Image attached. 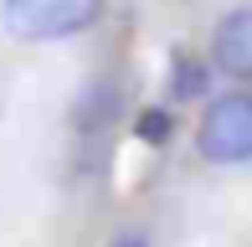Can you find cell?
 <instances>
[{"label":"cell","mask_w":252,"mask_h":247,"mask_svg":"<svg viewBox=\"0 0 252 247\" xmlns=\"http://www.w3.org/2000/svg\"><path fill=\"white\" fill-rule=\"evenodd\" d=\"M103 16V0H5L0 5V26L16 41H57L77 36Z\"/></svg>","instance_id":"cell-1"},{"label":"cell","mask_w":252,"mask_h":247,"mask_svg":"<svg viewBox=\"0 0 252 247\" xmlns=\"http://www.w3.org/2000/svg\"><path fill=\"white\" fill-rule=\"evenodd\" d=\"M196 150L211 165H242L252 160V93H226L201 114Z\"/></svg>","instance_id":"cell-2"},{"label":"cell","mask_w":252,"mask_h":247,"mask_svg":"<svg viewBox=\"0 0 252 247\" xmlns=\"http://www.w3.org/2000/svg\"><path fill=\"white\" fill-rule=\"evenodd\" d=\"M211 57L226 77L252 83V10H232L211 36Z\"/></svg>","instance_id":"cell-3"},{"label":"cell","mask_w":252,"mask_h":247,"mask_svg":"<svg viewBox=\"0 0 252 247\" xmlns=\"http://www.w3.org/2000/svg\"><path fill=\"white\" fill-rule=\"evenodd\" d=\"M175 98H196L201 88H206V67L201 62H190V57H175Z\"/></svg>","instance_id":"cell-4"},{"label":"cell","mask_w":252,"mask_h":247,"mask_svg":"<svg viewBox=\"0 0 252 247\" xmlns=\"http://www.w3.org/2000/svg\"><path fill=\"white\" fill-rule=\"evenodd\" d=\"M139 134H144V139H165V134H170V114H155V108H150V114L139 119Z\"/></svg>","instance_id":"cell-5"},{"label":"cell","mask_w":252,"mask_h":247,"mask_svg":"<svg viewBox=\"0 0 252 247\" xmlns=\"http://www.w3.org/2000/svg\"><path fill=\"white\" fill-rule=\"evenodd\" d=\"M108 247H150V242H144V237H113Z\"/></svg>","instance_id":"cell-6"}]
</instances>
